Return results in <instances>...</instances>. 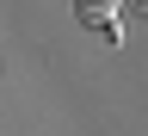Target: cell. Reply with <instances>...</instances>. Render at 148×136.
Masks as SVG:
<instances>
[{
  "mask_svg": "<svg viewBox=\"0 0 148 136\" xmlns=\"http://www.w3.org/2000/svg\"><path fill=\"white\" fill-rule=\"evenodd\" d=\"M74 12H80V19H92V25H105V19L117 12V6H111V0H92V6H86V0H80V6H74Z\"/></svg>",
  "mask_w": 148,
  "mask_h": 136,
  "instance_id": "6da1fadb",
  "label": "cell"
}]
</instances>
